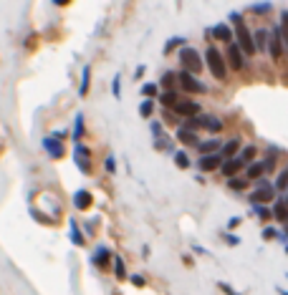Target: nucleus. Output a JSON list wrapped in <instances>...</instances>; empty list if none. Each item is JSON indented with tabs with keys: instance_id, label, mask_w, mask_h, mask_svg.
I'll use <instances>...</instances> for the list:
<instances>
[{
	"instance_id": "f257e3e1",
	"label": "nucleus",
	"mask_w": 288,
	"mask_h": 295,
	"mask_svg": "<svg viewBox=\"0 0 288 295\" xmlns=\"http://www.w3.org/2000/svg\"><path fill=\"white\" fill-rule=\"evenodd\" d=\"M205 63H207V68H210V73L215 76V79H225V76H228L225 58H222V53H220L215 46H210V48L205 50Z\"/></svg>"
},
{
	"instance_id": "f03ea898",
	"label": "nucleus",
	"mask_w": 288,
	"mask_h": 295,
	"mask_svg": "<svg viewBox=\"0 0 288 295\" xmlns=\"http://www.w3.org/2000/svg\"><path fill=\"white\" fill-rule=\"evenodd\" d=\"M180 63H182V71L192 73V76L203 71V58H200V53L195 48H190V46L180 48Z\"/></svg>"
},
{
	"instance_id": "7ed1b4c3",
	"label": "nucleus",
	"mask_w": 288,
	"mask_h": 295,
	"mask_svg": "<svg viewBox=\"0 0 288 295\" xmlns=\"http://www.w3.org/2000/svg\"><path fill=\"white\" fill-rule=\"evenodd\" d=\"M235 35H237V46L243 48L245 56H255V53H258L255 38H253V33L245 28V23H235Z\"/></svg>"
},
{
	"instance_id": "20e7f679",
	"label": "nucleus",
	"mask_w": 288,
	"mask_h": 295,
	"mask_svg": "<svg viewBox=\"0 0 288 295\" xmlns=\"http://www.w3.org/2000/svg\"><path fill=\"white\" fill-rule=\"evenodd\" d=\"M273 197H275V184H271L268 179H258V187H255L253 195H250V202L253 204H266Z\"/></svg>"
},
{
	"instance_id": "39448f33",
	"label": "nucleus",
	"mask_w": 288,
	"mask_h": 295,
	"mask_svg": "<svg viewBox=\"0 0 288 295\" xmlns=\"http://www.w3.org/2000/svg\"><path fill=\"white\" fill-rule=\"evenodd\" d=\"M73 162H76V166L84 174H91V149L86 144L76 142V149H73Z\"/></svg>"
},
{
	"instance_id": "423d86ee",
	"label": "nucleus",
	"mask_w": 288,
	"mask_h": 295,
	"mask_svg": "<svg viewBox=\"0 0 288 295\" xmlns=\"http://www.w3.org/2000/svg\"><path fill=\"white\" fill-rule=\"evenodd\" d=\"M174 114H177V116H187V119H197L200 104L197 101H177V104H174Z\"/></svg>"
},
{
	"instance_id": "0eeeda50",
	"label": "nucleus",
	"mask_w": 288,
	"mask_h": 295,
	"mask_svg": "<svg viewBox=\"0 0 288 295\" xmlns=\"http://www.w3.org/2000/svg\"><path fill=\"white\" fill-rule=\"evenodd\" d=\"M177 81H180V86L185 88V91H190V94H200V91H205V86L200 83L192 73H187V71L177 73Z\"/></svg>"
},
{
	"instance_id": "6e6552de",
	"label": "nucleus",
	"mask_w": 288,
	"mask_h": 295,
	"mask_svg": "<svg viewBox=\"0 0 288 295\" xmlns=\"http://www.w3.org/2000/svg\"><path fill=\"white\" fill-rule=\"evenodd\" d=\"M283 35H281V25L278 28H273L271 31V43H268V50H271V58H275L278 61L281 56H283Z\"/></svg>"
},
{
	"instance_id": "1a4fd4ad",
	"label": "nucleus",
	"mask_w": 288,
	"mask_h": 295,
	"mask_svg": "<svg viewBox=\"0 0 288 295\" xmlns=\"http://www.w3.org/2000/svg\"><path fill=\"white\" fill-rule=\"evenodd\" d=\"M195 124L203 126V129H207V131H212V134H218L222 129V121L218 116H212V114H200V116L195 119Z\"/></svg>"
},
{
	"instance_id": "9d476101",
	"label": "nucleus",
	"mask_w": 288,
	"mask_h": 295,
	"mask_svg": "<svg viewBox=\"0 0 288 295\" xmlns=\"http://www.w3.org/2000/svg\"><path fill=\"white\" fill-rule=\"evenodd\" d=\"M228 61H230V66L235 71H240L245 66V53H243V48L237 46V43H230L228 46Z\"/></svg>"
},
{
	"instance_id": "9b49d317",
	"label": "nucleus",
	"mask_w": 288,
	"mask_h": 295,
	"mask_svg": "<svg viewBox=\"0 0 288 295\" xmlns=\"http://www.w3.org/2000/svg\"><path fill=\"white\" fill-rule=\"evenodd\" d=\"M222 162H225V159L220 157V154H207V157H200L197 166H200L203 172H212V169H220Z\"/></svg>"
},
{
	"instance_id": "f8f14e48",
	"label": "nucleus",
	"mask_w": 288,
	"mask_h": 295,
	"mask_svg": "<svg viewBox=\"0 0 288 295\" xmlns=\"http://www.w3.org/2000/svg\"><path fill=\"white\" fill-rule=\"evenodd\" d=\"M243 166H245V162H243L240 157H235V159H225V162H222V166H220V172H222L225 177H228V179H233L237 172L243 169Z\"/></svg>"
},
{
	"instance_id": "ddd939ff",
	"label": "nucleus",
	"mask_w": 288,
	"mask_h": 295,
	"mask_svg": "<svg viewBox=\"0 0 288 295\" xmlns=\"http://www.w3.org/2000/svg\"><path fill=\"white\" fill-rule=\"evenodd\" d=\"M43 149L48 151V157H53V159L64 157V144H61V139H56V136H46L43 139Z\"/></svg>"
},
{
	"instance_id": "4468645a",
	"label": "nucleus",
	"mask_w": 288,
	"mask_h": 295,
	"mask_svg": "<svg viewBox=\"0 0 288 295\" xmlns=\"http://www.w3.org/2000/svg\"><path fill=\"white\" fill-rule=\"evenodd\" d=\"M91 202H94V197H91L89 189H79L76 195H73V204H76V210H89Z\"/></svg>"
},
{
	"instance_id": "2eb2a0df",
	"label": "nucleus",
	"mask_w": 288,
	"mask_h": 295,
	"mask_svg": "<svg viewBox=\"0 0 288 295\" xmlns=\"http://www.w3.org/2000/svg\"><path fill=\"white\" fill-rule=\"evenodd\" d=\"M200 154H203V157H207V154H220V149H222V144H220V139H207V142H200Z\"/></svg>"
},
{
	"instance_id": "dca6fc26",
	"label": "nucleus",
	"mask_w": 288,
	"mask_h": 295,
	"mask_svg": "<svg viewBox=\"0 0 288 295\" xmlns=\"http://www.w3.org/2000/svg\"><path fill=\"white\" fill-rule=\"evenodd\" d=\"M253 38H255V48H258V53H263V50H268V43H271V33H268L266 28L255 31V33H253Z\"/></svg>"
},
{
	"instance_id": "f3484780",
	"label": "nucleus",
	"mask_w": 288,
	"mask_h": 295,
	"mask_svg": "<svg viewBox=\"0 0 288 295\" xmlns=\"http://www.w3.org/2000/svg\"><path fill=\"white\" fill-rule=\"evenodd\" d=\"M237 149H240V142H237V139H230L228 144H222V149H220V157H222V159H235Z\"/></svg>"
},
{
	"instance_id": "a211bd4d",
	"label": "nucleus",
	"mask_w": 288,
	"mask_h": 295,
	"mask_svg": "<svg viewBox=\"0 0 288 295\" xmlns=\"http://www.w3.org/2000/svg\"><path fill=\"white\" fill-rule=\"evenodd\" d=\"M210 35H215L218 41H230V38H233V31L228 28V23H218L215 28L210 31Z\"/></svg>"
},
{
	"instance_id": "6ab92c4d",
	"label": "nucleus",
	"mask_w": 288,
	"mask_h": 295,
	"mask_svg": "<svg viewBox=\"0 0 288 295\" xmlns=\"http://www.w3.org/2000/svg\"><path fill=\"white\" fill-rule=\"evenodd\" d=\"M263 172H268L266 169V162H253V164H250L248 166V179H255V182H258V179H263Z\"/></svg>"
},
{
	"instance_id": "aec40b11",
	"label": "nucleus",
	"mask_w": 288,
	"mask_h": 295,
	"mask_svg": "<svg viewBox=\"0 0 288 295\" xmlns=\"http://www.w3.org/2000/svg\"><path fill=\"white\" fill-rule=\"evenodd\" d=\"M89 83H91V66H84V71H81V86H79V96H89Z\"/></svg>"
},
{
	"instance_id": "412c9836",
	"label": "nucleus",
	"mask_w": 288,
	"mask_h": 295,
	"mask_svg": "<svg viewBox=\"0 0 288 295\" xmlns=\"http://www.w3.org/2000/svg\"><path fill=\"white\" fill-rule=\"evenodd\" d=\"M273 217H275L278 222H288V204H286L283 199H278V202L273 204Z\"/></svg>"
},
{
	"instance_id": "4be33fe9",
	"label": "nucleus",
	"mask_w": 288,
	"mask_h": 295,
	"mask_svg": "<svg viewBox=\"0 0 288 295\" xmlns=\"http://www.w3.org/2000/svg\"><path fill=\"white\" fill-rule=\"evenodd\" d=\"M172 48H185V38L182 35H172L165 43V53H172Z\"/></svg>"
},
{
	"instance_id": "5701e85b",
	"label": "nucleus",
	"mask_w": 288,
	"mask_h": 295,
	"mask_svg": "<svg viewBox=\"0 0 288 295\" xmlns=\"http://www.w3.org/2000/svg\"><path fill=\"white\" fill-rule=\"evenodd\" d=\"M177 136L182 139L185 144H195V147H200V142H197V136L192 134V129H180V131H177Z\"/></svg>"
},
{
	"instance_id": "b1692460",
	"label": "nucleus",
	"mask_w": 288,
	"mask_h": 295,
	"mask_svg": "<svg viewBox=\"0 0 288 295\" xmlns=\"http://www.w3.org/2000/svg\"><path fill=\"white\" fill-rule=\"evenodd\" d=\"M84 114H76V121H73V139H76V142H79V139L84 136Z\"/></svg>"
},
{
	"instance_id": "393cba45",
	"label": "nucleus",
	"mask_w": 288,
	"mask_h": 295,
	"mask_svg": "<svg viewBox=\"0 0 288 295\" xmlns=\"http://www.w3.org/2000/svg\"><path fill=\"white\" fill-rule=\"evenodd\" d=\"M159 101H162V104H165V106H172V109H174V104H177L180 98H177V94H174L172 88H169V91H165V94L159 96Z\"/></svg>"
},
{
	"instance_id": "a878e982",
	"label": "nucleus",
	"mask_w": 288,
	"mask_h": 295,
	"mask_svg": "<svg viewBox=\"0 0 288 295\" xmlns=\"http://www.w3.org/2000/svg\"><path fill=\"white\" fill-rule=\"evenodd\" d=\"M109 262V250L106 247H99L94 252V265H106Z\"/></svg>"
},
{
	"instance_id": "bb28decb",
	"label": "nucleus",
	"mask_w": 288,
	"mask_h": 295,
	"mask_svg": "<svg viewBox=\"0 0 288 295\" xmlns=\"http://www.w3.org/2000/svg\"><path fill=\"white\" fill-rule=\"evenodd\" d=\"M286 189H288V169H283L275 179V192H286Z\"/></svg>"
},
{
	"instance_id": "cd10ccee",
	"label": "nucleus",
	"mask_w": 288,
	"mask_h": 295,
	"mask_svg": "<svg viewBox=\"0 0 288 295\" xmlns=\"http://www.w3.org/2000/svg\"><path fill=\"white\" fill-rule=\"evenodd\" d=\"M142 94H144V98H154L159 94V83H144L142 86Z\"/></svg>"
},
{
	"instance_id": "c85d7f7f",
	"label": "nucleus",
	"mask_w": 288,
	"mask_h": 295,
	"mask_svg": "<svg viewBox=\"0 0 288 295\" xmlns=\"http://www.w3.org/2000/svg\"><path fill=\"white\" fill-rule=\"evenodd\" d=\"M281 35H283V43L288 48V10L281 13Z\"/></svg>"
},
{
	"instance_id": "c756f323",
	"label": "nucleus",
	"mask_w": 288,
	"mask_h": 295,
	"mask_svg": "<svg viewBox=\"0 0 288 295\" xmlns=\"http://www.w3.org/2000/svg\"><path fill=\"white\" fill-rule=\"evenodd\" d=\"M253 212L260 217V220H268V217H273V210H268L266 204H253Z\"/></svg>"
},
{
	"instance_id": "7c9ffc66",
	"label": "nucleus",
	"mask_w": 288,
	"mask_h": 295,
	"mask_svg": "<svg viewBox=\"0 0 288 295\" xmlns=\"http://www.w3.org/2000/svg\"><path fill=\"white\" fill-rule=\"evenodd\" d=\"M152 111H154V104H152V98H147V101H142V106H139V114L144 119H149L152 116Z\"/></svg>"
},
{
	"instance_id": "2f4dec72",
	"label": "nucleus",
	"mask_w": 288,
	"mask_h": 295,
	"mask_svg": "<svg viewBox=\"0 0 288 295\" xmlns=\"http://www.w3.org/2000/svg\"><path fill=\"white\" fill-rule=\"evenodd\" d=\"M71 240L76 242V245H84V235H81V229L76 222H71Z\"/></svg>"
},
{
	"instance_id": "473e14b6",
	"label": "nucleus",
	"mask_w": 288,
	"mask_h": 295,
	"mask_svg": "<svg viewBox=\"0 0 288 295\" xmlns=\"http://www.w3.org/2000/svg\"><path fill=\"white\" fill-rule=\"evenodd\" d=\"M111 94H114V98H121V76L117 73L114 81H111Z\"/></svg>"
},
{
	"instance_id": "72a5a7b5",
	"label": "nucleus",
	"mask_w": 288,
	"mask_h": 295,
	"mask_svg": "<svg viewBox=\"0 0 288 295\" xmlns=\"http://www.w3.org/2000/svg\"><path fill=\"white\" fill-rule=\"evenodd\" d=\"M174 164H177L180 169H185V166H190V159H187L185 151H177V154H174Z\"/></svg>"
},
{
	"instance_id": "f704fd0d",
	"label": "nucleus",
	"mask_w": 288,
	"mask_h": 295,
	"mask_svg": "<svg viewBox=\"0 0 288 295\" xmlns=\"http://www.w3.org/2000/svg\"><path fill=\"white\" fill-rule=\"evenodd\" d=\"M174 79H177V73H174V71H167L165 76H162V81H159V86H167V91H169V86L174 83Z\"/></svg>"
},
{
	"instance_id": "c9c22d12",
	"label": "nucleus",
	"mask_w": 288,
	"mask_h": 295,
	"mask_svg": "<svg viewBox=\"0 0 288 295\" xmlns=\"http://www.w3.org/2000/svg\"><path fill=\"white\" fill-rule=\"evenodd\" d=\"M268 10H271V3H255L250 8V13H255V16H266Z\"/></svg>"
},
{
	"instance_id": "e433bc0d",
	"label": "nucleus",
	"mask_w": 288,
	"mask_h": 295,
	"mask_svg": "<svg viewBox=\"0 0 288 295\" xmlns=\"http://www.w3.org/2000/svg\"><path fill=\"white\" fill-rule=\"evenodd\" d=\"M240 159H243V162H253V159H255V147H245V149L240 151Z\"/></svg>"
},
{
	"instance_id": "4c0bfd02",
	"label": "nucleus",
	"mask_w": 288,
	"mask_h": 295,
	"mask_svg": "<svg viewBox=\"0 0 288 295\" xmlns=\"http://www.w3.org/2000/svg\"><path fill=\"white\" fill-rule=\"evenodd\" d=\"M228 187L230 189H245L248 187V179H235L233 177V179H228Z\"/></svg>"
},
{
	"instance_id": "58836bf2",
	"label": "nucleus",
	"mask_w": 288,
	"mask_h": 295,
	"mask_svg": "<svg viewBox=\"0 0 288 295\" xmlns=\"http://www.w3.org/2000/svg\"><path fill=\"white\" fill-rule=\"evenodd\" d=\"M154 147H157V149H169L172 144H169V139H165V134H162V136L154 139Z\"/></svg>"
},
{
	"instance_id": "ea45409f",
	"label": "nucleus",
	"mask_w": 288,
	"mask_h": 295,
	"mask_svg": "<svg viewBox=\"0 0 288 295\" xmlns=\"http://www.w3.org/2000/svg\"><path fill=\"white\" fill-rule=\"evenodd\" d=\"M263 237H266V240H275V237H281V232H278V229H273V227H266V229H263Z\"/></svg>"
},
{
	"instance_id": "a19ab883",
	"label": "nucleus",
	"mask_w": 288,
	"mask_h": 295,
	"mask_svg": "<svg viewBox=\"0 0 288 295\" xmlns=\"http://www.w3.org/2000/svg\"><path fill=\"white\" fill-rule=\"evenodd\" d=\"M104 166H106V172H109V174H114V169H117V162H114V157H111V154H109V157H106Z\"/></svg>"
},
{
	"instance_id": "79ce46f5",
	"label": "nucleus",
	"mask_w": 288,
	"mask_h": 295,
	"mask_svg": "<svg viewBox=\"0 0 288 295\" xmlns=\"http://www.w3.org/2000/svg\"><path fill=\"white\" fill-rule=\"evenodd\" d=\"M114 273L119 278H124V262H121V258H114Z\"/></svg>"
},
{
	"instance_id": "37998d69",
	"label": "nucleus",
	"mask_w": 288,
	"mask_h": 295,
	"mask_svg": "<svg viewBox=\"0 0 288 295\" xmlns=\"http://www.w3.org/2000/svg\"><path fill=\"white\" fill-rule=\"evenodd\" d=\"M149 129H152L154 139H157V136H162V124H159V121H152V124H149Z\"/></svg>"
},
{
	"instance_id": "c03bdc74",
	"label": "nucleus",
	"mask_w": 288,
	"mask_h": 295,
	"mask_svg": "<svg viewBox=\"0 0 288 295\" xmlns=\"http://www.w3.org/2000/svg\"><path fill=\"white\" fill-rule=\"evenodd\" d=\"M230 23H243V16L240 13H230Z\"/></svg>"
},
{
	"instance_id": "a18cd8bd",
	"label": "nucleus",
	"mask_w": 288,
	"mask_h": 295,
	"mask_svg": "<svg viewBox=\"0 0 288 295\" xmlns=\"http://www.w3.org/2000/svg\"><path fill=\"white\" fill-rule=\"evenodd\" d=\"M220 290H222V293H228V295H237V293H235L230 285H225V283H220Z\"/></svg>"
},
{
	"instance_id": "49530a36",
	"label": "nucleus",
	"mask_w": 288,
	"mask_h": 295,
	"mask_svg": "<svg viewBox=\"0 0 288 295\" xmlns=\"http://www.w3.org/2000/svg\"><path fill=\"white\" fill-rule=\"evenodd\" d=\"M134 76H136V79H139V76H144V63H139V66H136V71H134Z\"/></svg>"
},
{
	"instance_id": "de8ad7c7",
	"label": "nucleus",
	"mask_w": 288,
	"mask_h": 295,
	"mask_svg": "<svg viewBox=\"0 0 288 295\" xmlns=\"http://www.w3.org/2000/svg\"><path fill=\"white\" fill-rule=\"evenodd\" d=\"M237 225H240V217H233V220L228 222V227H237Z\"/></svg>"
},
{
	"instance_id": "09e8293b",
	"label": "nucleus",
	"mask_w": 288,
	"mask_h": 295,
	"mask_svg": "<svg viewBox=\"0 0 288 295\" xmlns=\"http://www.w3.org/2000/svg\"><path fill=\"white\" fill-rule=\"evenodd\" d=\"M53 3H56V5H68L71 0H53Z\"/></svg>"
},
{
	"instance_id": "8fccbe9b",
	"label": "nucleus",
	"mask_w": 288,
	"mask_h": 295,
	"mask_svg": "<svg viewBox=\"0 0 288 295\" xmlns=\"http://www.w3.org/2000/svg\"><path fill=\"white\" fill-rule=\"evenodd\" d=\"M283 202H286V204H288V189H286V197H283Z\"/></svg>"
},
{
	"instance_id": "3c124183",
	"label": "nucleus",
	"mask_w": 288,
	"mask_h": 295,
	"mask_svg": "<svg viewBox=\"0 0 288 295\" xmlns=\"http://www.w3.org/2000/svg\"><path fill=\"white\" fill-rule=\"evenodd\" d=\"M286 252H288V245H286Z\"/></svg>"
}]
</instances>
